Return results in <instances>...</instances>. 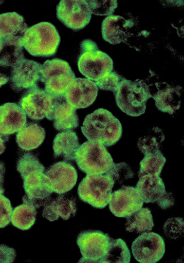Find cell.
Returning <instances> with one entry per match:
<instances>
[{
    "mask_svg": "<svg viewBox=\"0 0 184 263\" xmlns=\"http://www.w3.org/2000/svg\"><path fill=\"white\" fill-rule=\"evenodd\" d=\"M17 170L24 180L26 194L23 197V202L29 203L36 209L48 203L53 192L44 173L45 167L38 158L26 153L19 159Z\"/></svg>",
    "mask_w": 184,
    "mask_h": 263,
    "instance_id": "1",
    "label": "cell"
},
{
    "mask_svg": "<svg viewBox=\"0 0 184 263\" xmlns=\"http://www.w3.org/2000/svg\"><path fill=\"white\" fill-rule=\"evenodd\" d=\"M81 129L89 141L101 143L105 147L116 144L123 134L120 121L104 108H99L87 115Z\"/></svg>",
    "mask_w": 184,
    "mask_h": 263,
    "instance_id": "2",
    "label": "cell"
},
{
    "mask_svg": "<svg viewBox=\"0 0 184 263\" xmlns=\"http://www.w3.org/2000/svg\"><path fill=\"white\" fill-rule=\"evenodd\" d=\"M60 42L56 27L42 22L28 28L23 38L22 47L32 56L49 57L56 54Z\"/></svg>",
    "mask_w": 184,
    "mask_h": 263,
    "instance_id": "3",
    "label": "cell"
},
{
    "mask_svg": "<svg viewBox=\"0 0 184 263\" xmlns=\"http://www.w3.org/2000/svg\"><path fill=\"white\" fill-rule=\"evenodd\" d=\"M113 64L111 58L99 50L95 42L87 39L81 43L78 67L86 79L99 82L113 71Z\"/></svg>",
    "mask_w": 184,
    "mask_h": 263,
    "instance_id": "4",
    "label": "cell"
},
{
    "mask_svg": "<svg viewBox=\"0 0 184 263\" xmlns=\"http://www.w3.org/2000/svg\"><path fill=\"white\" fill-rule=\"evenodd\" d=\"M114 96L121 110L133 117L145 113L148 101L152 98L149 86L144 81H133L124 78Z\"/></svg>",
    "mask_w": 184,
    "mask_h": 263,
    "instance_id": "5",
    "label": "cell"
},
{
    "mask_svg": "<svg viewBox=\"0 0 184 263\" xmlns=\"http://www.w3.org/2000/svg\"><path fill=\"white\" fill-rule=\"evenodd\" d=\"M114 184L113 180L106 174H87L79 185L78 193L84 202L103 209L110 202Z\"/></svg>",
    "mask_w": 184,
    "mask_h": 263,
    "instance_id": "6",
    "label": "cell"
},
{
    "mask_svg": "<svg viewBox=\"0 0 184 263\" xmlns=\"http://www.w3.org/2000/svg\"><path fill=\"white\" fill-rule=\"evenodd\" d=\"M75 78L70 65L64 60H49L42 65L40 81L44 84V90L53 97L64 95Z\"/></svg>",
    "mask_w": 184,
    "mask_h": 263,
    "instance_id": "7",
    "label": "cell"
},
{
    "mask_svg": "<svg viewBox=\"0 0 184 263\" xmlns=\"http://www.w3.org/2000/svg\"><path fill=\"white\" fill-rule=\"evenodd\" d=\"M75 160L81 171L91 175L106 173L114 163L104 145L89 141L80 145Z\"/></svg>",
    "mask_w": 184,
    "mask_h": 263,
    "instance_id": "8",
    "label": "cell"
},
{
    "mask_svg": "<svg viewBox=\"0 0 184 263\" xmlns=\"http://www.w3.org/2000/svg\"><path fill=\"white\" fill-rule=\"evenodd\" d=\"M11 84L14 90H29L38 85L41 78L40 63L27 59L22 54L11 63Z\"/></svg>",
    "mask_w": 184,
    "mask_h": 263,
    "instance_id": "9",
    "label": "cell"
},
{
    "mask_svg": "<svg viewBox=\"0 0 184 263\" xmlns=\"http://www.w3.org/2000/svg\"><path fill=\"white\" fill-rule=\"evenodd\" d=\"M111 237L100 231L82 232L77 238L82 258L79 262H100L107 254Z\"/></svg>",
    "mask_w": 184,
    "mask_h": 263,
    "instance_id": "10",
    "label": "cell"
},
{
    "mask_svg": "<svg viewBox=\"0 0 184 263\" xmlns=\"http://www.w3.org/2000/svg\"><path fill=\"white\" fill-rule=\"evenodd\" d=\"M57 17L68 28L78 31L90 23L91 12L84 0H62L57 6Z\"/></svg>",
    "mask_w": 184,
    "mask_h": 263,
    "instance_id": "11",
    "label": "cell"
},
{
    "mask_svg": "<svg viewBox=\"0 0 184 263\" xmlns=\"http://www.w3.org/2000/svg\"><path fill=\"white\" fill-rule=\"evenodd\" d=\"M136 188L145 203L156 202L163 210L170 208L174 204L172 193L166 191L164 183L160 175H143L139 178Z\"/></svg>",
    "mask_w": 184,
    "mask_h": 263,
    "instance_id": "12",
    "label": "cell"
},
{
    "mask_svg": "<svg viewBox=\"0 0 184 263\" xmlns=\"http://www.w3.org/2000/svg\"><path fill=\"white\" fill-rule=\"evenodd\" d=\"M132 253L140 263H156L163 258L165 253V243L163 237L154 232H144L134 241Z\"/></svg>",
    "mask_w": 184,
    "mask_h": 263,
    "instance_id": "13",
    "label": "cell"
},
{
    "mask_svg": "<svg viewBox=\"0 0 184 263\" xmlns=\"http://www.w3.org/2000/svg\"><path fill=\"white\" fill-rule=\"evenodd\" d=\"M53 97L37 85L29 89L21 98L19 104L26 116L33 120H41L50 114Z\"/></svg>",
    "mask_w": 184,
    "mask_h": 263,
    "instance_id": "14",
    "label": "cell"
},
{
    "mask_svg": "<svg viewBox=\"0 0 184 263\" xmlns=\"http://www.w3.org/2000/svg\"><path fill=\"white\" fill-rule=\"evenodd\" d=\"M144 203L136 187L123 186L112 193L108 205L110 211L114 216L126 218L142 208Z\"/></svg>",
    "mask_w": 184,
    "mask_h": 263,
    "instance_id": "15",
    "label": "cell"
},
{
    "mask_svg": "<svg viewBox=\"0 0 184 263\" xmlns=\"http://www.w3.org/2000/svg\"><path fill=\"white\" fill-rule=\"evenodd\" d=\"M28 29L24 17L17 13L0 14V37L5 47L24 49L22 40Z\"/></svg>",
    "mask_w": 184,
    "mask_h": 263,
    "instance_id": "16",
    "label": "cell"
},
{
    "mask_svg": "<svg viewBox=\"0 0 184 263\" xmlns=\"http://www.w3.org/2000/svg\"><path fill=\"white\" fill-rule=\"evenodd\" d=\"M45 174L53 193L60 195L72 190L76 186L78 178L76 168L66 161L54 164Z\"/></svg>",
    "mask_w": 184,
    "mask_h": 263,
    "instance_id": "17",
    "label": "cell"
},
{
    "mask_svg": "<svg viewBox=\"0 0 184 263\" xmlns=\"http://www.w3.org/2000/svg\"><path fill=\"white\" fill-rule=\"evenodd\" d=\"M99 88L96 83L87 79L76 78L65 93L69 104L76 109L90 106L96 100Z\"/></svg>",
    "mask_w": 184,
    "mask_h": 263,
    "instance_id": "18",
    "label": "cell"
},
{
    "mask_svg": "<svg viewBox=\"0 0 184 263\" xmlns=\"http://www.w3.org/2000/svg\"><path fill=\"white\" fill-rule=\"evenodd\" d=\"M77 109L67 101L65 94L53 97L52 110L47 118L53 122L58 130H72L79 125Z\"/></svg>",
    "mask_w": 184,
    "mask_h": 263,
    "instance_id": "19",
    "label": "cell"
},
{
    "mask_svg": "<svg viewBox=\"0 0 184 263\" xmlns=\"http://www.w3.org/2000/svg\"><path fill=\"white\" fill-rule=\"evenodd\" d=\"M27 124V116L20 105L7 103L0 106V134L10 136Z\"/></svg>",
    "mask_w": 184,
    "mask_h": 263,
    "instance_id": "20",
    "label": "cell"
},
{
    "mask_svg": "<svg viewBox=\"0 0 184 263\" xmlns=\"http://www.w3.org/2000/svg\"><path fill=\"white\" fill-rule=\"evenodd\" d=\"M132 22L120 15H112L106 17L102 24L103 39L111 45H118L125 42Z\"/></svg>",
    "mask_w": 184,
    "mask_h": 263,
    "instance_id": "21",
    "label": "cell"
},
{
    "mask_svg": "<svg viewBox=\"0 0 184 263\" xmlns=\"http://www.w3.org/2000/svg\"><path fill=\"white\" fill-rule=\"evenodd\" d=\"M77 211L76 200L61 194L57 199L45 205L43 216L51 222L58 220L59 217L67 220L76 215Z\"/></svg>",
    "mask_w": 184,
    "mask_h": 263,
    "instance_id": "22",
    "label": "cell"
},
{
    "mask_svg": "<svg viewBox=\"0 0 184 263\" xmlns=\"http://www.w3.org/2000/svg\"><path fill=\"white\" fill-rule=\"evenodd\" d=\"M157 89V93L152 96L156 106L161 112L173 115L180 106L182 87L167 84L162 88Z\"/></svg>",
    "mask_w": 184,
    "mask_h": 263,
    "instance_id": "23",
    "label": "cell"
},
{
    "mask_svg": "<svg viewBox=\"0 0 184 263\" xmlns=\"http://www.w3.org/2000/svg\"><path fill=\"white\" fill-rule=\"evenodd\" d=\"M80 146L75 132L72 130L62 132L56 136L53 141L54 157H61L66 162L75 161Z\"/></svg>",
    "mask_w": 184,
    "mask_h": 263,
    "instance_id": "24",
    "label": "cell"
},
{
    "mask_svg": "<svg viewBox=\"0 0 184 263\" xmlns=\"http://www.w3.org/2000/svg\"><path fill=\"white\" fill-rule=\"evenodd\" d=\"M45 138L44 128L38 124L30 123L18 132L16 141L20 148L29 151L38 148Z\"/></svg>",
    "mask_w": 184,
    "mask_h": 263,
    "instance_id": "25",
    "label": "cell"
},
{
    "mask_svg": "<svg viewBox=\"0 0 184 263\" xmlns=\"http://www.w3.org/2000/svg\"><path fill=\"white\" fill-rule=\"evenodd\" d=\"M16 206L11 216V222L16 228L22 230H30L35 224L37 214L36 208L27 202Z\"/></svg>",
    "mask_w": 184,
    "mask_h": 263,
    "instance_id": "26",
    "label": "cell"
},
{
    "mask_svg": "<svg viewBox=\"0 0 184 263\" xmlns=\"http://www.w3.org/2000/svg\"><path fill=\"white\" fill-rule=\"evenodd\" d=\"M126 218V231L129 232H148L154 226L153 216L149 208H141Z\"/></svg>",
    "mask_w": 184,
    "mask_h": 263,
    "instance_id": "27",
    "label": "cell"
},
{
    "mask_svg": "<svg viewBox=\"0 0 184 263\" xmlns=\"http://www.w3.org/2000/svg\"><path fill=\"white\" fill-rule=\"evenodd\" d=\"M131 258L130 250L124 240L111 237L107 254L100 262L129 263Z\"/></svg>",
    "mask_w": 184,
    "mask_h": 263,
    "instance_id": "28",
    "label": "cell"
},
{
    "mask_svg": "<svg viewBox=\"0 0 184 263\" xmlns=\"http://www.w3.org/2000/svg\"><path fill=\"white\" fill-rule=\"evenodd\" d=\"M166 159L160 151L145 156L141 161L139 177L145 175H160L166 163Z\"/></svg>",
    "mask_w": 184,
    "mask_h": 263,
    "instance_id": "29",
    "label": "cell"
},
{
    "mask_svg": "<svg viewBox=\"0 0 184 263\" xmlns=\"http://www.w3.org/2000/svg\"><path fill=\"white\" fill-rule=\"evenodd\" d=\"M158 128L154 127L149 135L141 138L137 146L145 156L154 154L159 150V145L165 139L162 131H157Z\"/></svg>",
    "mask_w": 184,
    "mask_h": 263,
    "instance_id": "30",
    "label": "cell"
},
{
    "mask_svg": "<svg viewBox=\"0 0 184 263\" xmlns=\"http://www.w3.org/2000/svg\"><path fill=\"white\" fill-rule=\"evenodd\" d=\"M114 181L122 184L125 181L132 179L134 173L130 166L124 162L118 164L113 163L109 171L105 173Z\"/></svg>",
    "mask_w": 184,
    "mask_h": 263,
    "instance_id": "31",
    "label": "cell"
},
{
    "mask_svg": "<svg viewBox=\"0 0 184 263\" xmlns=\"http://www.w3.org/2000/svg\"><path fill=\"white\" fill-rule=\"evenodd\" d=\"M92 14L110 16L113 15L118 7L117 0L111 1H86Z\"/></svg>",
    "mask_w": 184,
    "mask_h": 263,
    "instance_id": "32",
    "label": "cell"
},
{
    "mask_svg": "<svg viewBox=\"0 0 184 263\" xmlns=\"http://www.w3.org/2000/svg\"><path fill=\"white\" fill-rule=\"evenodd\" d=\"M5 191V189H0V229L10 224L13 212L10 201L4 195Z\"/></svg>",
    "mask_w": 184,
    "mask_h": 263,
    "instance_id": "33",
    "label": "cell"
},
{
    "mask_svg": "<svg viewBox=\"0 0 184 263\" xmlns=\"http://www.w3.org/2000/svg\"><path fill=\"white\" fill-rule=\"evenodd\" d=\"M123 77L113 71L99 82L96 83L98 88L102 90L110 91L116 93Z\"/></svg>",
    "mask_w": 184,
    "mask_h": 263,
    "instance_id": "34",
    "label": "cell"
},
{
    "mask_svg": "<svg viewBox=\"0 0 184 263\" xmlns=\"http://www.w3.org/2000/svg\"><path fill=\"white\" fill-rule=\"evenodd\" d=\"M164 230L171 238L179 237L183 232V219L179 217L169 219L164 226Z\"/></svg>",
    "mask_w": 184,
    "mask_h": 263,
    "instance_id": "35",
    "label": "cell"
},
{
    "mask_svg": "<svg viewBox=\"0 0 184 263\" xmlns=\"http://www.w3.org/2000/svg\"><path fill=\"white\" fill-rule=\"evenodd\" d=\"M11 72L10 64L6 61L0 59V87L9 81Z\"/></svg>",
    "mask_w": 184,
    "mask_h": 263,
    "instance_id": "36",
    "label": "cell"
},
{
    "mask_svg": "<svg viewBox=\"0 0 184 263\" xmlns=\"http://www.w3.org/2000/svg\"><path fill=\"white\" fill-rule=\"evenodd\" d=\"M16 257L15 250L5 245L0 246V262H13Z\"/></svg>",
    "mask_w": 184,
    "mask_h": 263,
    "instance_id": "37",
    "label": "cell"
},
{
    "mask_svg": "<svg viewBox=\"0 0 184 263\" xmlns=\"http://www.w3.org/2000/svg\"><path fill=\"white\" fill-rule=\"evenodd\" d=\"M9 136L0 134V155L4 153L6 148L5 143L9 140Z\"/></svg>",
    "mask_w": 184,
    "mask_h": 263,
    "instance_id": "38",
    "label": "cell"
},
{
    "mask_svg": "<svg viewBox=\"0 0 184 263\" xmlns=\"http://www.w3.org/2000/svg\"><path fill=\"white\" fill-rule=\"evenodd\" d=\"M5 172L6 168L5 164L3 162H0V189H4L3 185Z\"/></svg>",
    "mask_w": 184,
    "mask_h": 263,
    "instance_id": "39",
    "label": "cell"
},
{
    "mask_svg": "<svg viewBox=\"0 0 184 263\" xmlns=\"http://www.w3.org/2000/svg\"><path fill=\"white\" fill-rule=\"evenodd\" d=\"M5 45L1 37H0V52H1L4 49Z\"/></svg>",
    "mask_w": 184,
    "mask_h": 263,
    "instance_id": "40",
    "label": "cell"
}]
</instances>
